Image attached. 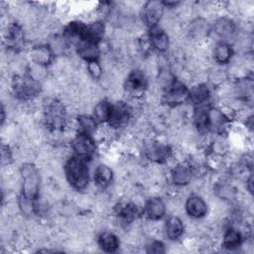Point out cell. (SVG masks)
<instances>
[{"instance_id": "obj_1", "label": "cell", "mask_w": 254, "mask_h": 254, "mask_svg": "<svg viewBox=\"0 0 254 254\" xmlns=\"http://www.w3.org/2000/svg\"><path fill=\"white\" fill-rule=\"evenodd\" d=\"M64 172L70 187L77 190L87 189L89 183V169L85 160L76 156L67 159Z\"/></svg>"}, {"instance_id": "obj_2", "label": "cell", "mask_w": 254, "mask_h": 254, "mask_svg": "<svg viewBox=\"0 0 254 254\" xmlns=\"http://www.w3.org/2000/svg\"><path fill=\"white\" fill-rule=\"evenodd\" d=\"M20 179L22 195L36 201L40 196L41 189V177L38 168L30 162L24 163L20 169Z\"/></svg>"}, {"instance_id": "obj_3", "label": "cell", "mask_w": 254, "mask_h": 254, "mask_svg": "<svg viewBox=\"0 0 254 254\" xmlns=\"http://www.w3.org/2000/svg\"><path fill=\"white\" fill-rule=\"evenodd\" d=\"M161 98L167 106H180L189 99L188 87L182 80L174 78L171 83L163 88Z\"/></svg>"}, {"instance_id": "obj_4", "label": "cell", "mask_w": 254, "mask_h": 254, "mask_svg": "<svg viewBox=\"0 0 254 254\" xmlns=\"http://www.w3.org/2000/svg\"><path fill=\"white\" fill-rule=\"evenodd\" d=\"M71 150L76 157L87 161L95 153V140L89 134L77 133L71 140Z\"/></svg>"}, {"instance_id": "obj_5", "label": "cell", "mask_w": 254, "mask_h": 254, "mask_svg": "<svg viewBox=\"0 0 254 254\" xmlns=\"http://www.w3.org/2000/svg\"><path fill=\"white\" fill-rule=\"evenodd\" d=\"M4 42L7 49L12 52H19L25 45V32L18 23H8L5 27Z\"/></svg>"}, {"instance_id": "obj_6", "label": "cell", "mask_w": 254, "mask_h": 254, "mask_svg": "<svg viewBox=\"0 0 254 254\" xmlns=\"http://www.w3.org/2000/svg\"><path fill=\"white\" fill-rule=\"evenodd\" d=\"M144 150L145 156L155 164H164L172 156V149L169 145L159 141L152 140L146 143Z\"/></svg>"}, {"instance_id": "obj_7", "label": "cell", "mask_w": 254, "mask_h": 254, "mask_svg": "<svg viewBox=\"0 0 254 254\" xmlns=\"http://www.w3.org/2000/svg\"><path fill=\"white\" fill-rule=\"evenodd\" d=\"M193 176L191 166L185 162H180L171 169V180L175 187L183 188L190 184Z\"/></svg>"}, {"instance_id": "obj_8", "label": "cell", "mask_w": 254, "mask_h": 254, "mask_svg": "<svg viewBox=\"0 0 254 254\" xmlns=\"http://www.w3.org/2000/svg\"><path fill=\"white\" fill-rule=\"evenodd\" d=\"M54 55L50 46L46 45L34 46L28 52V58L31 63L44 66L54 63Z\"/></svg>"}, {"instance_id": "obj_9", "label": "cell", "mask_w": 254, "mask_h": 254, "mask_svg": "<svg viewBox=\"0 0 254 254\" xmlns=\"http://www.w3.org/2000/svg\"><path fill=\"white\" fill-rule=\"evenodd\" d=\"M165 6L163 2L150 1L144 5L143 12V24L149 26L150 28L159 25L163 17V9Z\"/></svg>"}, {"instance_id": "obj_10", "label": "cell", "mask_w": 254, "mask_h": 254, "mask_svg": "<svg viewBox=\"0 0 254 254\" xmlns=\"http://www.w3.org/2000/svg\"><path fill=\"white\" fill-rule=\"evenodd\" d=\"M149 32L148 40L153 49L160 53H164L170 48V37L161 26H154L150 28Z\"/></svg>"}, {"instance_id": "obj_11", "label": "cell", "mask_w": 254, "mask_h": 254, "mask_svg": "<svg viewBox=\"0 0 254 254\" xmlns=\"http://www.w3.org/2000/svg\"><path fill=\"white\" fill-rule=\"evenodd\" d=\"M77 56L86 62L98 61L100 56V49L98 44L88 40H78L74 43Z\"/></svg>"}, {"instance_id": "obj_12", "label": "cell", "mask_w": 254, "mask_h": 254, "mask_svg": "<svg viewBox=\"0 0 254 254\" xmlns=\"http://www.w3.org/2000/svg\"><path fill=\"white\" fill-rule=\"evenodd\" d=\"M207 209L208 205L201 196L192 195L186 200L185 210L187 214L193 219H199L204 217L207 213Z\"/></svg>"}, {"instance_id": "obj_13", "label": "cell", "mask_w": 254, "mask_h": 254, "mask_svg": "<svg viewBox=\"0 0 254 254\" xmlns=\"http://www.w3.org/2000/svg\"><path fill=\"white\" fill-rule=\"evenodd\" d=\"M166 202L159 196H152L145 202V215L149 220H160L166 214Z\"/></svg>"}, {"instance_id": "obj_14", "label": "cell", "mask_w": 254, "mask_h": 254, "mask_svg": "<svg viewBox=\"0 0 254 254\" xmlns=\"http://www.w3.org/2000/svg\"><path fill=\"white\" fill-rule=\"evenodd\" d=\"M236 27L233 21H231L229 18L222 17L215 21L213 26V32L214 34L221 39L220 42H225L229 44V40L233 39L235 36Z\"/></svg>"}, {"instance_id": "obj_15", "label": "cell", "mask_w": 254, "mask_h": 254, "mask_svg": "<svg viewBox=\"0 0 254 254\" xmlns=\"http://www.w3.org/2000/svg\"><path fill=\"white\" fill-rule=\"evenodd\" d=\"M93 179L95 187L104 190L108 188L113 181V171L106 164H99L94 170Z\"/></svg>"}, {"instance_id": "obj_16", "label": "cell", "mask_w": 254, "mask_h": 254, "mask_svg": "<svg viewBox=\"0 0 254 254\" xmlns=\"http://www.w3.org/2000/svg\"><path fill=\"white\" fill-rule=\"evenodd\" d=\"M164 231L169 239L177 240L185 232L184 221L177 215H173L166 221Z\"/></svg>"}, {"instance_id": "obj_17", "label": "cell", "mask_w": 254, "mask_h": 254, "mask_svg": "<svg viewBox=\"0 0 254 254\" xmlns=\"http://www.w3.org/2000/svg\"><path fill=\"white\" fill-rule=\"evenodd\" d=\"M210 91L204 83H197L189 91V99L195 106L208 104Z\"/></svg>"}, {"instance_id": "obj_18", "label": "cell", "mask_w": 254, "mask_h": 254, "mask_svg": "<svg viewBox=\"0 0 254 254\" xmlns=\"http://www.w3.org/2000/svg\"><path fill=\"white\" fill-rule=\"evenodd\" d=\"M243 236L233 226L224 230L221 245L227 250H235L242 245Z\"/></svg>"}, {"instance_id": "obj_19", "label": "cell", "mask_w": 254, "mask_h": 254, "mask_svg": "<svg viewBox=\"0 0 254 254\" xmlns=\"http://www.w3.org/2000/svg\"><path fill=\"white\" fill-rule=\"evenodd\" d=\"M98 246L104 252H115L120 246L118 236L111 231H103L99 234L97 239Z\"/></svg>"}, {"instance_id": "obj_20", "label": "cell", "mask_w": 254, "mask_h": 254, "mask_svg": "<svg viewBox=\"0 0 254 254\" xmlns=\"http://www.w3.org/2000/svg\"><path fill=\"white\" fill-rule=\"evenodd\" d=\"M212 54L215 63L219 64H225L230 63L233 56V49L228 43L219 42L214 46Z\"/></svg>"}, {"instance_id": "obj_21", "label": "cell", "mask_w": 254, "mask_h": 254, "mask_svg": "<svg viewBox=\"0 0 254 254\" xmlns=\"http://www.w3.org/2000/svg\"><path fill=\"white\" fill-rule=\"evenodd\" d=\"M111 103L107 100H98L92 107V117L97 122V124L106 123L109 120L110 116Z\"/></svg>"}, {"instance_id": "obj_22", "label": "cell", "mask_w": 254, "mask_h": 254, "mask_svg": "<svg viewBox=\"0 0 254 254\" xmlns=\"http://www.w3.org/2000/svg\"><path fill=\"white\" fill-rule=\"evenodd\" d=\"M76 127L77 133L91 135L97 128V122L94 120L92 116L89 117L87 115L82 114L76 118Z\"/></svg>"}, {"instance_id": "obj_23", "label": "cell", "mask_w": 254, "mask_h": 254, "mask_svg": "<svg viewBox=\"0 0 254 254\" xmlns=\"http://www.w3.org/2000/svg\"><path fill=\"white\" fill-rule=\"evenodd\" d=\"M86 71H87L88 75L94 79H99L102 76V74L104 73L103 68H102L101 64L98 63V61L87 63Z\"/></svg>"}, {"instance_id": "obj_24", "label": "cell", "mask_w": 254, "mask_h": 254, "mask_svg": "<svg viewBox=\"0 0 254 254\" xmlns=\"http://www.w3.org/2000/svg\"><path fill=\"white\" fill-rule=\"evenodd\" d=\"M147 247V252L149 253H164L166 251L165 245L159 241V240H154L152 241Z\"/></svg>"}]
</instances>
